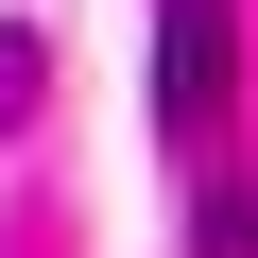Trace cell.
<instances>
[{
	"label": "cell",
	"mask_w": 258,
	"mask_h": 258,
	"mask_svg": "<svg viewBox=\"0 0 258 258\" xmlns=\"http://www.w3.org/2000/svg\"><path fill=\"white\" fill-rule=\"evenodd\" d=\"M224 86H241V18H224V0H155V120L207 138Z\"/></svg>",
	"instance_id": "6da1fadb"
},
{
	"label": "cell",
	"mask_w": 258,
	"mask_h": 258,
	"mask_svg": "<svg viewBox=\"0 0 258 258\" xmlns=\"http://www.w3.org/2000/svg\"><path fill=\"white\" fill-rule=\"evenodd\" d=\"M18 103H35V52H0V120H18Z\"/></svg>",
	"instance_id": "7a4b0ae2"
}]
</instances>
